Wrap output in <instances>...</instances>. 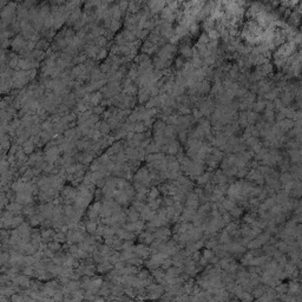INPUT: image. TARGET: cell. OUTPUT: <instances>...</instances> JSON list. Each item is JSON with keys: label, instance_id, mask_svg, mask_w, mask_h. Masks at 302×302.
<instances>
[{"label": "cell", "instance_id": "cell-1", "mask_svg": "<svg viewBox=\"0 0 302 302\" xmlns=\"http://www.w3.org/2000/svg\"><path fill=\"white\" fill-rule=\"evenodd\" d=\"M178 151H180V144H178V142H176V141L169 142V144H168V152H169V153L175 155V153H177Z\"/></svg>", "mask_w": 302, "mask_h": 302}, {"label": "cell", "instance_id": "cell-2", "mask_svg": "<svg viewBox=\"0 0 302 302\" xmlns=\"http://www.w3.org/2000/svg\"><path fill=\"white\" fill-rule=\"evenodd\" d=\"M265 104H267V102H264L262 99H260L258 102L256 103H254V104H251V109L254 110V112H260V111H262L265 109Z\"/></svg>", "mask_w": 302, "mask_h": 302}, {"label": "cell", "instance_id": "cell-3", "mask_svg": "<svg viewBox=\"0 0 302 302\" xmlns=\"http://www.w3.org/2000/svg\"><path fill=\"white\" fill-rule=\"evenodd\" d=\"M257 118H258V114L256 112H254V111L247 112V121H248V124H250V125H254V123L256 122Z\"/></svg>", "mask_w": 302, "mask_h": 302}, {"label": "cell", "instance_id": "cell-4", "mask_svg": "<svg viewBox=\"0 0 302 302\" xmlns=\"http://www.w3.org/2000/svg\"><path fill=\"white\" fill-rule=\"evenodd\" d=\"M280 92V89H275V90H270L269 92H267V93H264V97L268 99L269 102L270 100H274V99L277 97V93Z\"/></svg>", "mask_w": 302, "mask_h": 302}, {"label": "cell", "instance_id": "cell-5", "mask_svg": "<svg viewBox=\"0 0 302 302\" xmlns=\"http://www.w3.org/2000/svg\"><path fill=\"white\" fill-rule=\"evenodd\" d=\"M207 36L209 38V40H210V39H211V40H219V33L216 31V29H211V30H209L207 32Z\"/></svg>", "mask_w": 302, "mask_h": 302}, {"label": "cell", "instance_id": "cell-6", "mask_svg": "<svg viewBox=\"0 0 302 302\" xmlns=\"http://www.w3.org/2000/svg\"><path fill=\"white\" fill-rule=\"evenodd\" d=\"M274 118H275L274 111H272V110H265V111H264V119H265V121L272 122V121H274Z\"/></svg>", "mask_w": 302, "mask_h": 302}, {"label": "cell", "instance_id": "cell-7", "mask_svg": "<svg viewBox=\"0 0 302 302\" xmlns=\"http://www.w3.org/2000/svg\"><path fill=\"white\" fill-rule=\"evenodd\" d=\"M187 136H188L187 131H181V132H180V135H178L180 139H181L183 143H184V142H187V141H185V139H187Z\"/></svg>", "mask_w": 302, "mask_h": 302}, {"label": "cell", "instance_id": "cell-8", "mask_svg": "<svg viewBox=\"0 0 302 302\" xmlns=\"http://www.w3.org/2000/svg\"><path fill=\"white\" fill-rule=\"evenodd\" d=\"M194 116H195V118H199V117H202V113L198 110H194Z\"/></svg>", "mask_w": 302, "mask_h": 302}, {"label": "cell", "instance_id": "cell-9", "mask_svg": "<svg viewBox=\"0 0 302 302\" xmlns=\"http://www.w3.org/2000/svg\"><path fill=\"white\" fill-rule=\"evenodd\" d=\"M143 129H144L143 124H138V125H137V130H139V131H142Z\"/></svg>", "mask_w": 302, "mask_h": 302}]
</instances>
